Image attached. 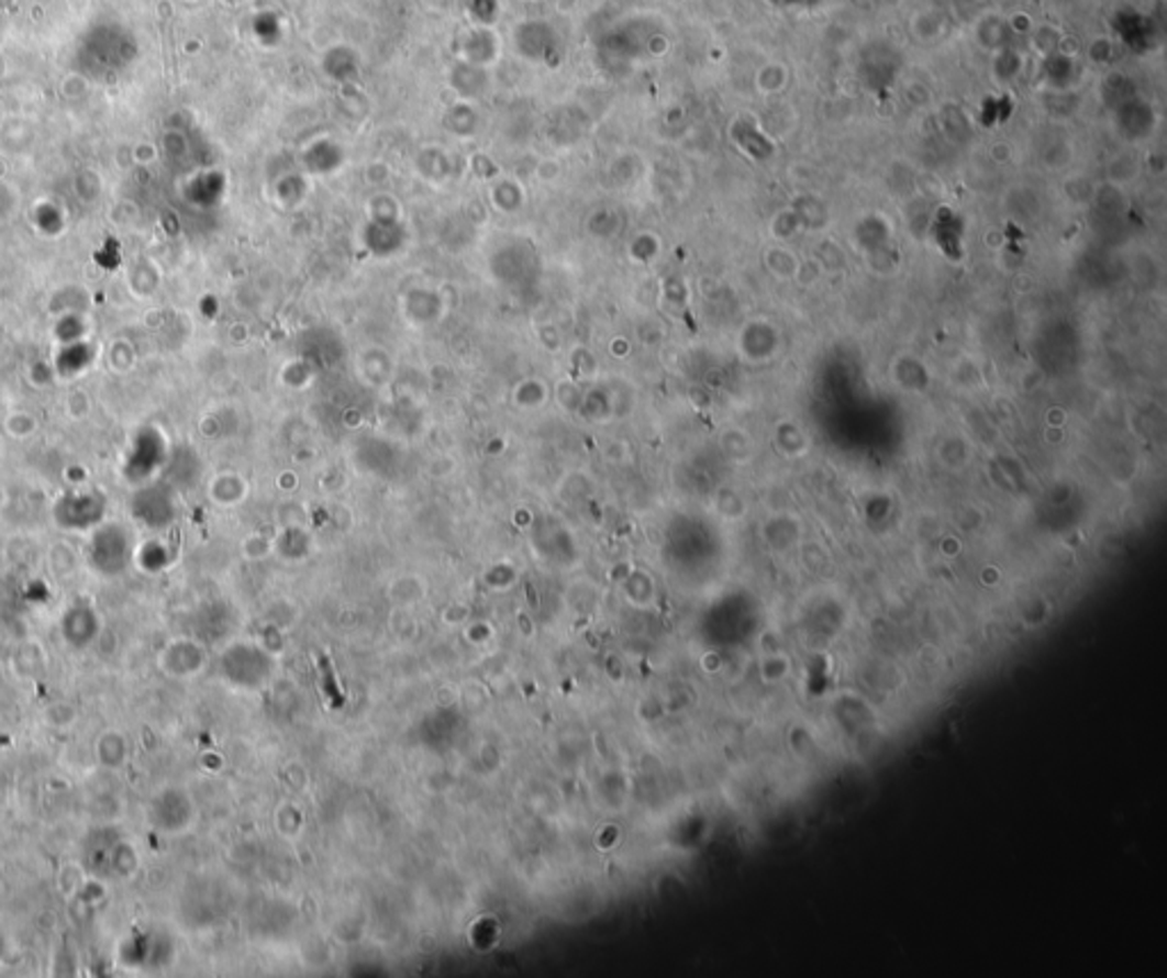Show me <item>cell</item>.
Masks as SVG:
<instances>
[{
	"label": "cell",
	"mask_w": 1167,
	"mask_h": 978,
	"mask_svg": "<svg viewBox=\"0 0 1167 978\" xmlns=\"http://www.w3.org/2000/svg\"><path fill=\"white\" fill-rule=\"evenodd\" d=\"M97 757L105 769L119 771L131 757V744L119 730H105L97 740Z\"/></svg>",
	"instance_id": "obj_7"
},
{
	"label": "cell",
	"mask_w": 1167,
	"mask_h": 978,
	"mask_svg": "<svg viewBox=\"0 0 1167 978\" xmlns=\"http://www.w3.org/2000/svg\"><path fill=\"white\" fill-rule=\"evenodd\" d=\"M103 511L105 502L99 493H69L55 504L53 515L65 530H89L101 523Z\"/></svg>",
	"instance_id": "obj_4"
},
{
	"label": "cell",
	"mask_w": 1167,
	"mask_h": 978,
	"mask_svg": "<svg viewBox=\"0 0 1167 978\" xmlns=\"http://www.w3.org/2000/svg\"><path fill=\"white\" fill-rule=\"evenodd\" d=\"M89 564L103 577H116L124 573L133 559L131 534L121 525H103L89 541Z\"/></svg>",
	"instance_id": "obj_2"
},
{
	"label": "cell",
	"mask_w": 1167,
	"mask_h": 978,
	"mask_svg": "<svg viewBox=\"0 0 1167 978\" xmlns=\"http://www.w3.org/2000/svg\"><path fill=\"white\" fill-rule=\"evenodd\" d=\"M190 803L186 793L178 789H163L153 793V799L146 805V816L151 826L160 833H178L188 826L190 821Z\"/></svg>",
	"instance_id": "obj_3"
},
{
	"label": "cell",
	"mask_w": 1167,
	"mask_h": 978,
	"mask_svg": "<svg viewBox=\"0 0 1167 978\" xmlns=\"http://www.w3.org/2000/svg\"><path fill=\"white\" fill-rule=\"evenodd\" d=\"M5 956H8V935L3 929H0V965H3Z\"/></svg>",
	"instance_id": "obj_8"
},
{
	"label": "cell",
	"mask_w": 1167,
	"mask_h": 978,
	"mask_svg": "<svg viewBox=\"0 0 1167 978\" xmlns=\"http://www.w3.org/2000/svg\"><path fill=\"white\" fill-rule=\"evenodd\" d=\"M82 863L95 878L129 880L140 867V855L131 840L114 831H97L82 846Z\"/></svg>",
	"instance_id": "obj_1"
},
{
	"label": "cell",
	"mask_w": 1167,
	"mask_h": 978,
	"mask_svg": "<svg viewBox=\"0 0 1167 978\" xmlns=\"http://www.w3.org/2000/svg\"><path fill=\"white\" fill-rule=\"evenodd\" d=\"M59 632H63V638L76 651L91 646L101 634V619L97 609L89 607L87 602L69 607L67 614L63 616V623H59Z\"/></svg>",
	"instance_id": "obj_5"
},
{
	"label": "cell",
	"mask_w": 1167,
	"mask_h": 978,
	"mask_svg": "<svg viewBox=\"0 0 1167 978\" xmlns=\"http://www.w3.org/2000/svg\"><path fill=\"white\" fill-rule=\"evenodd\" d=\"M133 515L142 525L151 530L163 527L169 523V518H171L169 498L163 491H158L156 486L142 488V491L133 498Z\"/></svg>",
	"instance_id": "obj_6"
}]
</instances>
